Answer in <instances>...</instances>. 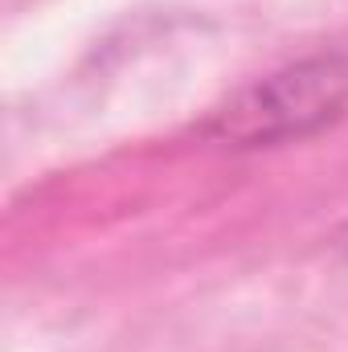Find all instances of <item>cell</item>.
Instances as JSON below:
<instances>
[{"label":"cell","instance_id":"cell-1","mask_svg":"<svg viewBox=\"0 0 348 352\" xmlns=\"http://www.w3.org/2000/svg\"><path fill=\"white\" fill-rule=\"evenodd\" d=\"M348 107V58H307L238 90L209 123L205 135L226 148H270L336 123Z\"/></svg>","mask_w":348,"mask_h":352}]
</instances>
